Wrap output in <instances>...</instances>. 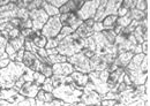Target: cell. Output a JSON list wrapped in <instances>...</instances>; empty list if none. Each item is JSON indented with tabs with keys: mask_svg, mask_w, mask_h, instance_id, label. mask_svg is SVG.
<instances>
[{
	"mask_svg": "<svg viewBox=\"0 0 150 106\" xmlns=\"http://www.w3.org/2000/svg\"><path fill=\"white\" fill-rule=\"evenodd\" d=\"M88 106H100V104H96V105H88Z\"/></svg>",
	"mask_w": 150,
	"mask_h": 106,
	"instance_id": "obj_58",
	"label": "cell"
},
{
	"mask_svg": "<svg viewBox=\"0 0 150 106\" xmlns=\"http://www.w3.org/2000/svg\"><path fill=\"white\" fill-rule=\"evenodd\" d=\"M81 52L83 53V54H84V55H86V57H87L88 59H90V58H91V57H93V55L95 54V53L93 52V51H90V50H88V49H83V50H82Z\"/></svg>",
	"mask_w": 150,
	"mask_h": 106,
	"instance_id": "obj_52",
	"label": "cell"
},
{
	"mask_svg": "<svg viewBox=\"0 0 150 106\" xmlns=\"http://www.w3.org/2000/svg\"><path fill=\"white\" fill-rule=\"evenodd\" d=\"M118 102L114 99H102L100 106H114Z\"/></svg>",
	"mask_w": 150,
	"mask_h": 106,
	"instance_id": "obj_45",
	"label": "cell"
},
{
	"mask_svg": "<svg viewBox=\"0 0 150 106\" xmlns=\"http://www.w3.org/2000/svg\"><path fill=\"white\" fill-rule=\"evenodd\" d=\"M114 45L117 47L118 54L122 52H133V50L137 45V42L134 38L133 34H128V33L124 31V28H122V30L115 37Z\"/></svg>",
	"mask_w": 150,
	"mask_h": 106,
	"instance_id": "obj_7",
	"label": "cell"
},
{
	"mask_svg": "<svg viewBox=\"0 0 150 106\" xmlns=\"http://www.w3.org/2000/svg\"><path fill=\"white\" fill-rule=\"evenodd\" d=\"M0 98L6 100V102H8L12 106L15 105V104H19L20 102L25 99V97L20 95L19 90H16L15 88L0 89Z\"/></svg>",
	"mask_w": 150,
	"mask_h": 106,
	"instance_id": "obj_14",
	"label": "cell"
},
{
	"mask_svg": "<svg viewBox=\"0 0 150 106\" xmlns=\"http://www.w3.org/2000/svg\"><path fill=\"white\" fill-rule=\"evenodd\" d=\"M45 80H46V77L42 74V73H39V71H35L34 73V82L35 83H37L38 86H43V83L45 82Z\"/></svg>",
	"mask_w": 150,
	"mask_h": 106,
	"instance_id": "obj_38",
	"label": "cell"
},
{
	"mask_svg": "<svg viewBox=\"0 0 150 106\" xmlns=\"http://www.w3.org/2000/svg\"><path fill=\"white\" fill-rule=\"evenodd\" d=\"M122 0H100L99 7L94 18L95 22H102L109 15H117Z\"/></svg>",
	"mask_w": 150,
	"mask_h": 106,
	"instance_id": "obj_5",
	"label": "cell"
},
{
	"mask_svg": "<svg viewBox=\"0 0 150 106\" xmlns=\"http://www.w3.org/2000/svg\"><path fill=\"white\" fill-rule=\"evenodd\" d=\"M83 23H84L87 27H89V28H93V27H94V24H95V21H94V18H89V20L84 21Z\"/></svg>",
	"mask_w": 150,
	"mask_h": 106,
	"instance_id": "obj_53",
	"label": "cell"
},
{
	"mask_svg": "<svg viewBox=\"0 0 150 106\" xmlns=\"http://www.w3.org/2000/svg\"><path fill=\"white\" fill-rule=\"evenodd\" d=\"M58 44H59V40H58L57 38H53V39H47V43H46L45 50L57 49V47H58Z\"/></svg>",
	"mask_w": 150,
	"mask_h": 106,
	"instance_id": "obj_42",
	"label": "cell"
},
{
	"mask_svg": "<svg viewBox=\"0 0 150 106\" xmlns=\"http://www.w3.org/2000/svg\"><path fill=\"white\" fill-rule=\"evenodd\" d=\"M141 47H142V53L143 54H149V42L148 40H146V42H143L142 44H141Z\"/></svg>",
	"mask_w": 150,
	"mask_h": 106,
	"instance_id": "obj_48",
	"label": "cell"
},
{
	"mask_svg": "<svg viewBox=\"0 0 150 106\" xmlns=\"http://www.w3.org/2000/svg\"><path fill=\"white\" fill-rule=\"evenodd\" d=\"M20 33H21V35L23 36L24 38H27V37H29L34 33V30L33 29H22V30H20Z\"/></svg>",
	"mask_w": 150,
	"mask_h": 106,
	"instance_id": "obj_49",
	"label": "cell"
},
{
	"mask_svg": "<svg viewBox=\"0 0 150 106\" xmlns=\"http://www.w3.org/2000/svg\"><path fill=\"white\" fill-rule=\"evenodd\" d=\"M11 0H0V6H4V5H7L9 4Z\"/></svg>",
	"mask_w": 150,
	"mask_h": 106,
	"instance_id": "obj_55",
	"label": "cell"
},
{
	"mask_svg": "<svg viewBox=\"0 0 150 106\" xmlns=\"http://www.w3.org/2000/svg\"><path fill=\"white\" fill-rule=\"evenodd\" d=\"M53 86H52V82H51V78H46L45 82L43 83L42 86V90L46 91V92H52L53 91Z\"/></svg>",
	"mask_w": 150,
	"mask_h": 106,
	"instance_id": "obj_41",
	"label": "cell"
},
{
	"mask_svg": "<svg viewBox=\"0 0 150 106\" xmlns=\"http://www.w3.org/2000/svg\"><path fill=\"white\" fill-rule=\"evenodd\" d=\"M132 34L134 36V38L136 39L137 44H140V45L146 40L149 42V15L146 18V20L139 22L137 27L135 28V30Z\"/></svg>",
	"mask_w": 150,
	"mask_h": 106,
	"instance_id": "obj_13",
	"label": "cell"
},
{
	"mask_svg": "<svg viewBox=\"0 0 150 106\" xmlns=\"http://www.w3.org/2000/svg\"><path fill=\"white\" fill-rule=\"evenodd\" d=\"M144 104H146L144 100L139 99V100H135V102H133V103H131V104H128V105L126 106H144Z\"/></svg>",
	"mask_w": 150,
	"mask_h": 106,
	"instance_id": "obj_51",
	"label": "cell"
},
{
	"mask_svg": "<svg viewBox=\"0 0 150 106\" xmlns=\"http://www.w3.org/2000/svg\"><path fill=\"white\" fill-rule=\"evenodd\" d=\"M66 77L67 76H59V75H52L50 78H51V82H52V86L53 88H58L62 84H66Z\"/></svg>",
	"mask_w": 150,
	"mask_h": 106,
	"instance_id": "obj_32",
	"label": "cell"
},
{
	"mask_svg": "<svg viewBox=\"0 0 150 106\" xmlns=\"http://www.w3.org/2000/svg\"><path fill=\"white\" fill-rule=\"evenodd\" d=\"M124 75H125V71H124L122 68H118V69L111 71L109 74V77H108L106 83H108V87L110 88V90L112 88H114L117 84H119L120 82H122Z\"/></svg>",
	"mask_w": 150,
	"mask_h": 106,
	"instance_id": "obj_22",
	"label": "cell"
},
{
	"mask_svg": "<svg viewBox=\"0 0 150 106\" xmlns=\"http://www.w3.org/2000/svg\"><path fill=\"white\" fill-rule=\"evenodd\" d=\"M29 18L33 22V30L34 31H42L43 27L45 25V23L49 20V15L45 13V11L40 7L35 11L29 12Z\"/></svg>",
	"mask_w": 150,
	"mask_h": 106,
	"instance_id": "obj_12",
	"label": "cell"
},
{
	"mask_svg": "<svg viewBox=\"0 0 150 106\" xmlns=\"http://www.w3.org/2000/svg\"><path fill=\"white\" fill-rule=\"evenodd\" d=\"M20 29H13L8 33V39H13V38H16L18 36H20Z\"/></svg>",
	"mask_w": 150,
	"mask_h": 106,
	"instance_id": "obj_47",
	"label": "cell"
},
{
	"mask_svg": "<svg viewBox=\"0 0 150 106\" xmlns=\"http://www.w3.org/2000/svg\"><path fill=\"white\" fill-rule=\"evenodd\" d=\"M25 39H29L36 47H39V49H45L46 43H47V39L40 34V31H34L31 35L29 36V37H27Z\"/></svg>",
	"mask_w": 150,
	"mask_h": 106,
	"instance_id": "obj_24",
	"label": "cell"
},
{
	"mask_svg": "<svg viewBox=\"0 0 150 106\" xmlns=\"http://www.w3.org/2000/svg\"><path fill=\"white\" fill-rule=\"evenodd\" d=\"M114 106H125V105H124V104H121V103H117Z\"/></svg>",
	"mask_w": 150,
	"mask_h": 106,
	"instance_id": "obj_57",
	"label": "cell"
},
{
	"mask_svg": "<svg viewBox=\"0 0 150 106\" xmlns=\"http://www.w3.org/2000/svg\"><path fill=\"white\" fill-rule=\"evenodd\" d=\"M81 102L86 105H96L100 104L102 102V96L96 92L94 86L91 82H88L87 86L82 89V96H81Z\"/></svg>",
	"mask_w": 150,
	"mask_h": 106,
	"instance_id": "obj_11",
	"label": "cell"
},
{
	"mask_svg": "<svg viewBox=\"0 0 150 106\" xmlns=\"http://www.w3.org/2000/svg\"><path fill=\"white\" fill-rule=\"evenodd\" d=\"M24 40H25V38L21 34L16 38L8 39L7 45H6V53H7L8 58L13 57L14 54H16V53L19 52L22 47H24Z\"/></svg>",
	"mask_w": 150,
	"mask_h": 106,
	"instance_id": "obj_17",
	"label": "cell"
},
{
	"mask_svg": "<svg viewBox=\"0 0 150 106\" xmlns=\"http://www.w3.org/2000/svg\"><path fill=\"white\" fill-rule=\"evenodd\" d=\"M102 34L104 35V37H105V38H106V39H108L110 43L114 44L117 35H115V33H114L113 30H103V31H102Z\"/></svg>",
	"mask_w": 150,
	"mask_h": 106,
	"instance_id": "obj_37",
	"label": "cell"
},
{
	"mask_svg": "<svg viewBox=\"0 0 150 106\" xmlns=\"http://www.w3.org/2000/svg\"><path fill=\"white\" fill-rule=\"evenodd\" d=\"M61 28H62V24L60 22L59 15L58 16H52V18L47 20V22L43 27L40 34L46 39H53V38H57V36L60 34Z\"/></svg>",
	"mask_w": 150,
	"mask_h": 106,
	"instance_id": "obj_9",
	"label": "cell"
},
{
	"mask_svg": "<svg viewBox=\"0 0 150 106\" xmlns=\"http://www.w3.org/2000/svg\"><path fill=\"white\" fill-rule=\"evenodd\" d=\"M67 62H69L74 67V71H80L83 74H89L90 71H93L89 59L82 52H79L69 58H67Z\"/></svg>",
	"mask_w": 150,
	"mask_h": 106,
	"instance_id": "obj_8",
	"label": "cell"
},
{
	"mask_svg": "<svg viewBox=\"0 0 150 106\" xmlns=\"http://www.w3.org/2000/svg\"><path fill=\"white\" fill-rule=\"evenodd\" d=\"M35 99H36V104H46V103H51L54 99V96L52 95V92H46L40 89Z\"/></svg>",
	"mask_w": 150,
	"mask_h": 106,
	"instance_id": "obj_25",
	"label": "cell"
},
{
	"mask_svg": "<svg viewBox=\"0 0 150 106\" xmlns=\"http://www.w3.org/2000/svg\"><path fill=\"white\" fill-rule=\"evenodd\" d=\"M73 80V84H74L76 88L82 89L87 86V83L89 82V76L88 74H83V73H80V71H74L71 75H69Z\"/></svg>",
	"mask_w": 150,
	"mask_h": 106,
	"instance_id": "obj_23",
	"label": "cell"
},
{
	"mask_svg": "<svg viewBox=\"0 0 150 106\" xmlns=\"http://www.w3.org/2000/svg\"><path fill=\"white\" fill-rule=\"evenodd\" d=\"M100 0H90V1H84L83 6L77 11L75 14L81 21H87L89 18H94L96 15V12L99 7Z\"/></svg>",
	"mask_w": 150,
	"mask_h": 106,
	"instance_id": "obj_10",
	"label": "cell"
},
{
	"mask_svg": "<svg viewBox=\"0 0 150 106\" xmlns=\"http://www.w3.org/2000/svg\"><path fill=\"white\" fill-rule=\"evenodd\" d=\"M42 2H43V0H29L28 6H27L28 12H31V11L37 9V8H40L42 7Z\"/></svg>",
	"mask_w": 150,
	"mask_h": 106,
	"instance_id": "obj_36",
	"label": "cell"
},
{
	"mask_svg": "<svg viewBox=\"0 0 150 106\" xmlns=\"http://www.w3.org/2000/svg\"><path fill=\"white\" fill-rule=\"evenodd\" d=\"M89 61H90L91 71H104V69H108V67H109V62H108L106 58L102 57V55H98V54H94L89 59Z\"/></svg>",
	"mask_w": 150,
	"mask_h": 106,
	"instance_id": "obj_19",
	"label": "cell"
},
{
	"mask_svg": "<svg viewBox=\"0 0 150 106\" xmlns=\"http://www.w3.org/2000/svg\"><path fill=\"white\" fill-rule=\"evenodd\" d=\"M42 8L45 11V13L49 15V18L60 15L59 9L56 8V7H53V6H51V5L47 2V0H43V2H42Z\"/></svg>",
	"mask_w": 150,
	"mask_h": 106,
	"instance_id": "obj_29",
	"label": "cell"
},
{
	"mask_svg": "<svg viewBox=\"0 0 150 106\" xmlns=\"http://www.w3.org/2000/svg\"><path fill=\"white\" fill-rule=\"evenodd\" d=\"M52 71L53 75H59V76H69L73 71L74 67L69 62H61V64H56L52 65Z\"/></svg>",
	"mask_w": 150,
	"mask_h": 106,
	"instance_id": "obj_20",
	"label": "cell"
},
{
	"mask_svg": "<svg viewBox=\"0 0 150 106\" xmlns=\"http://www.w3.org/2000/svg\"><path fill=\"white\" fill-rule=\"evenodd\" d=\"M13 106H37L36 105V99L35 98H25L24 100L20 102L19 104H15Z\"/></svg>",
	"mask_w": 150,
	"mask_h": 106,
	"instance_id": "obj_39",
	"label": "cell"
},
{
	"mask_svg": "<svg viewBox=\"0 0 150 106\" xmlns=\"http://www.w3.org/2000/svg\"><path fill=\"white\" fill-rule=\"evenodd\" d=\"M34 73H35L34 71H31V69H29V68H25V71H24L23 75H22L23 80H24L25 82H31V81H34Z\"/></svg>",
	"mask_w": 150,
	"mask_h": 106,
	"instance_id": "obj_40",
	"label": "cell"
},
{
	"mask_svg": "<svg viewBox=\"0 0 150 106\" xmlns=\"http://www.w3.org/2000/svg\"><path fill=\"white\" fill-rule=\"evenodd\" d=\"M60 22L62 24V27H69L71 29L76 31V29L83 23V21H81L77 18V15L75 13H66V14H60L59 15Z\"/></svg>",
	"mask_w": 150,
	"mask_h": 106,
	"instance_id": "obj_16",
	"label": "cell"
},
{
	"mask_svg": "<svg viewBox=\"0 0 150 106\" xmlns=\"http://www.w3.org/2000/svg\"><path fill=\"white\" fill-rule=\"evenodd\" d=\"M84 0H67V2L59 9L60 14H66V13H76L80 11V8L83 6Z\"/></svg>",
	"mask_w": 150,
	"mask_h": 106,
	"instance_id": "obj_21",
	"label": "cell"
},
{
	"mask_svg": "<svg viewBox=\"0 0 150 106\" xmlns=\"http://www.w3.org/2000/svg\"><path fill=\"white\" fill-rule=\"evenodd\" d=\"M121 7H124L125 9H127L128 12L134 8V1L133 0H122L121 2Z\"/></svg>",
	"mask_w": 150,
	"mask_h": 106,
	"instance_id": "obj_44",
	"label": "cell"
},
{
	"mask_svg": "<svg viewBox=\"0 0 150 106\" xmlns=\"http://www.w3.org/2000/svg\"><path fill=\"white\" fill-rule=\"evenodd\" d=\"M67 61V58L61 55V54H54V55H49L47 57V64L50 66L52 65H56V64H61V62H66Z\"/></svg>",
	"mask_w": 150,
	"mask_h": 106,
	"instance_id": "obj_30",
	"label": "cell"
},
{
	"mask_svg": "<svg viewBox=\"0 0 150 106\" xmlns=\"http://www.w3.org/2000/svg\"><path fill=\"white\" fill-rule=\"evenodd\" d=\"M134 8L140 11V12L146 13V11L149 8V1H147V0H136V1H134Z\"/></svg>",
	"mask_w": 150,
	"mask_h": 106,
	"instance_id": "obj_33",
	"label": "cell"
},
{
	"mask_svg": "<svg viewBox=\"0 0 150 106\" xmlns=\"http://www.w3.org/2000/svg\"><path fill=\"white\" fill-rule=\"evenodd\" d=\"M118 15H109L102 21V25L104 30H113L115 24H117Z\"/></svg>",
	"mask_w": 150,
	"mask_h": 106,
	"instance_id": "obj_28",
	"label": "cell"
},
{
	"mask_svg": "<svg viewBox=\"0 0 150 106\" xmlns=\"http://www.w3.org/2000/svg\"><path fill=\"white\" fill-rule=\"evenodd\" d=\"M131 78L133 86H143L146 80L149 77V54L144 55L141 65L132 71H125Z\"/></svg>",
	"mask_w": 150,
	"mask_h": 106,
	"instance_id": "obj_4",
	"label": "cell"
},
{
	"mask_svg": "<svg viewBox=\"0 0 150 106\" xmlns=\"http://www.w3.org/2000/svg\"><path fill=\"white\" fill-rule=\"evenodd\" d=\"M8 42V33L0 31V59H7L8 55L6 53V45Z\"/></svg>",
	"mask_w": 150,
	"mask_h": 106,
	"instance_id": "obj_26",
	"label": "cell"
},
{
	"mask_svg": "<svg viewBox=\"0 0 150 106\" xmlns=\"http://www.w3.org/2000/svg\"><path fill=\"white\" fill-rule=\"evenodd\" d=\"M109 74L110 73H109L108 69H104V71H93L88 74L89 82L93 83L96 92H98L102 97L110 91V88L108 87V83H106L108 77H109Z\"/></svg>",
	"mask_w": 150,
	"mask_h": 106,
	"instance_id": "obj_6",
	"label": "cell"
},
{
	"mask_svg": "<svg viewBox=\"0 0 150 106\" xmlns=\"http://www.w3.org/2000/svg\"><path fill=\"white\" fill-rule=\"evenodd\" d=\"M25 66L22 62L11 61L9 65L0 69V89L14 88L16 81L23 75Z\"/></svg>",
	"mask_w": 150,
	"mask_h": 106,
	"instance_id": "obj_1",
	"label": "cell"
},
{
	"mask_svg": "<svg viewBox=\"0 0 150 106\" xmlns=\"http://www.w3.org/2000/svg\"><path fill=\"white\" fill-rule=\"evenodd\" d=\"M93 30H94V33H102L103 30H104V28H103V25H102V22H95L94 27H93Z\"/></svg>",
	"mask_w": 150,
	"mask_h": 106,
	"instance_id": "obj_46",
	"label": "cell"
},
{
	"mask_svg": "<svg viewBox=\"0 0 150 106\" xmlns=\"http://www.w3.org/2000/svg\"><path fill=\"white\" fill-rule=\"evenodd\" d=\"M132 21H133V20H132V18L129 16V14L127 13L125 16L118 18V20H117V24H115V25H119V27H121V28H126V27H128V25L131 24Z\"/></svg>",
	"mask_w": 150,
	"mask_h": 106,
	"instance_id": "obj_34",
	"label": "cell"
},
{
	"mask_svg": "<svg viewBox=\"0 0 150 106\" xmlns=\"http://www.w3.org/2000/svg\"><path fill=\"white\" fill-rule=\"evenodd\" d=\"M73 106H75V104H74V105H73Z\"/></svg>",
	"mask_w": 150,
	"mask_h": 106,
	"instance_id": "obj_59",
	"label": "cell"
},
{
	"mask_svg": "<svg viewBox=\"0 0 150 106\" xmlns=\"http://www.w3.org/2000/svg\"><path fill=\"white\" fill-rule=\"evenodd\" d=\"M75 106H87V105H86V104H83L82 102H79V103H76V104H75Z\"/></svg>",
	"mask_w": 150,
	"mask_h": 106,
	"instance_id": "obj_56",
	"label": "cell"
},
{
	"mask_svg": "<svg viewBox=\"0 0 150 106\" xmlns=\"http://www.w3.org/2000/svg\"><path fill=\"white\" fill-rule=\"evenodd\" d=\"M75 34L79 36V37L83 38V39H87V38L91 37L95 33H94V30H93V28H89V27H87L84 23H82V24L76 29Z\"/></svg>",
	"mask_w": 150,
	"mask_h": 106,
	"instance_id": "obj_27",
	"label": "cell"
},
{
	"mask_svg": "<svg viewBox=\"0 0 150 106\" xmlns=\"http://www.w3.org/2000/svg\"><path fill=\"white\" fill-rule=\"evenodd\" d=\"M9 62H11L9 58H7V59H0V69L7 67V66L9 65Z\"/></svg>",
	"mask_w": 150,
	"mask_h": 106,
	"instance_id": "obj_50",
	"label": "cell"
},
{
	"mask_svg": "<svg viewBox=\"0 0 150 106\" xmlns=\"http://www.w3.org/2000/svg\"><path fill=\"white\" fill-rule=\"evenodd\" d=\"M42 89L40 86H38L37 83H35L34 81L31 82H25L21 88L19 89V93L22 95L25 98H36L37 93L39 90Z\"/></svg>",
	"mask_w": 150,
	"mask_h": 106,
	"instance_id": "obj_18",
	"label": "cell"
},
{
	"mask_svg": "<svg viewBox=\"0 0 150 106\" xmlns=\"http://www.w3.org/2000/svg\"><path fill=\"white\" fill-rule=\"evenodd\" d=\"M86 46L84 39L79 37L76 34H72L69 36H66L65 38H62L57 47V51L59 54L69 58L72 55H74L76 53L81 52Z\"/></svg>",
	"mask_w": 150,
	"mask_h": 106,
	"instance_id": "obj_2",
	"label": "cell"
},
{
	"mask_svg": "<svg viewBox=\"0 0 150 106\" xmlns=\"http://www.w3.org/2000/svg\"><path fill=\"white\" fill-rule=\"evenodd\" d=\"M128 14H129V16L132 18V20L137 21V22H141V21L146 20V18H147V14H146L144 12H140V11H137V9H135V8L131 9V11L128 12Z\"/></svg>",
	"mask_w": 150,
	"mask_h": 106,
	"instance_id": "obj_31",
	"label": "cell"
},
{
	"mask_svg": "<svg viewBox=\"0 0 150 106\" xmlns=\"http://www.w3.org/2000/svg\"><path fill=\"white\" fill-rule=\"evenodd\" d=\"M47 2H49L51 6H53V7H56L58 9H60V8L67 2V0H47Z\"/></svg>",
	"mask_w": 150,
	"mask_h": 106,
	"instance_id": "obj_43",
	"label": "cell"
},
{
	"mask_svg": "<svg viewBox=\"0 0 150 106\" xmlns=\"http://www.w3.org/2000/svg\"><path fill=\"white\" fill-rule=\"evenodd\" d=\"M52 95L56 99H59L66 104H76L81 102L82 90L76 88L73 83L71 84H62L58 88H54Z\"/></svg>",
	"mask_w": 150,
	"mask_h": 106,
	"instance_id": "obj_3",
	"label": "cell"
},
{
	"mask_svg": "<svg viewBox=\"0 0 150 106\" xmlns=\"http://www.w3.org/2000/svg\"><path fill=\"white\" fill-rule=\"evenodd\" d=\"M22 64L27 68H29L31 71H39V68H40L43 61H42V59L38 55H36L35 53L30 52V51H25L24 52V57H23V60H22Z\"/></svg>",
	"mask_w": 150,
	"mask_h": 106,
	"instance_id": "obj_15",
	"label": "cell"
},
{
	"mask_svg": "<svg viewBox=\"0 0 150 106\" xmlns=\"http://www.w3.org/2000/svg\"><path fill=\"white\" fill-rule=\"evenodd\" d=\"M39 73H42L46 78H50L52 75H53V71H52V66L47 65V64H42L40 68H39Z\"/></svg>",
	"mask_w": 150,
	"mask_h": 106,
	"instance_id": "obj_35",
	"label": "cell"
},
{
	"mask_svg": "<svg viewBox=\"0 0 150 106\" xmlns=\"http://www.w3.org/2000/svg\"><path fill=\"white\" fill-rule=\"evenodd\" d=\"M0 106H12V105L8 102H6V100H4V99L0 98Z\"/></svg>",
	"mask_w": 150,
	"mask_h": 106,
	"instance_id": "obj_54",
	"label": "cell"
}]
</instances>
